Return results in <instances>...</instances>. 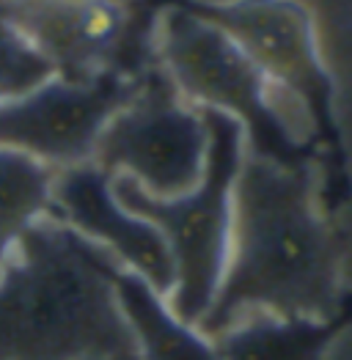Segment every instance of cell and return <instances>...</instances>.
<instances>
[{
    "instance_id": "cell-1",
    "label": "cell",
    "mask_w": 352,
    "mask_h": 360,
    "mask_svg": "<svg viewBox=\"0 0 352 360\" xmlns=\"http://www.w3.org/2000/svg\"><path fill=\"white\" fill-rule=\"evenodd\" d=\"M347 231L325 201L317 160L275 162L242 149L220 289L199 325L218 335L245 314L347 319Z\"/></svg>"
},
{
    "instance_id": "cell-2",
    "label": "cell",
    "mask_w": 352,
    "mask_h": 360,
    "mask_svg": "<svg viewBox=\"0 0 352 360\" xmlns=\"http://www.w3.org/2000/svg\"><path fill=\"white\" fill-rule=\"evenodd\" d=\"M116 259L61 220H36L0 270V360H138Z\"/></svg>"
},
{
    "instance_id": "cell-3",
    "label": "cell",
    "mask_w": 352,
    "mask_h": 360,
    "mask_svg": "<svg viewBox=\"0 0 352 360\" xmlns=\"http://www.w3.org/2000/svg\"><path fill=\"white\" fill-rule=\"evenodd\" d=\"M154 56L184 102L242 127L248 151L289 165L317 160L320 135L306 108L275 89L220 28L165 6L157 17Z\"/></svg>"
},
{
    "instance_id": "cell-4",
    "label": "cell",
    "mask_w": 352,
    "mask_h": 360,
    "mask_svg": "<svg viewBox=\"0 0 352 360\" xmlns=\"http://www.w3.org/2000/svg\"><path fill=\"white\" fill-rule=\"evenodd\" d=\"M199 110L209 132V149L204 176L193 190L176 198H151L135 181L111 176L118 204L163 234L174 262V289L165 302L182 322L196 328L209 314L223 281L232 242V195L245 149L242 127L234 119Z\"/></svg>"
},
{
    "instance_id": "cell-5",
    "label": "cell",
    "mask_w": 352,
    "mask_h": 360,
    "mask_svg": "<svg viewBox=\"0 0 352 360\" xmlns=\"http://www.w3.org/2000/svg\"><path fill=\"white\" fill-rule=\"evenodd\" d=\"M206 149L201 110L184 102L154 63L102 127L91 162L108 176L135 181L151 198H176L201 181Z\"/></svg>"
},
{
    "instance_id": "cell-6",
    "label": "cell",
    "mask_w": 352,
    "mask_h": 360,
    "mask_svg": "<svg viewBox=\"0 0 352 360\" xmlns=\"http://www.w3.org/2000/svg\"><path fill=\"white\" fill-rule=\"evenodd\" d=\"M154 11L176 6L220 28L278 91L311 116L320 143L339 149L336 77L327 69L314 17L300 0H144Z\"/></svg>"
},
{
    "instance_id": "cell-7",
    "label": "cell",
    "mask_w": 352,
    "mask_h": 360,
    "mask_svg": "<svg viewBox=\"0 0 352 360\" xmlns=\"http://www.w3.org/2000/svg\"><path fill=\"white\" fill-rule=\"evenodd\" d=\"M141 77L105 72L91 80L47 77L25 94L0 102V149L20 151L63 171L91 162L96 138L132 96Z\"/></svg>"
},
{
    "instance_id": "cell-8",
    "label": "cell",
    "mask_w": 352,
    "mask_h": 360,
    "mask_svg": "<svg viewBox=\"0 0 352 360\" xmlns=\"http://www.w3.org/2000/svg\"><path fill=\"white\" fill-rule=\"evenodd\" d=\"M47 214L105 248L124 270L146 281L160 297L171 295L174 262L163 234L118 204L111 176L94 162L56 171Z\"/></svg>"
},
{
    "instance_id": "cell-9",
    "label": "cell",
    "mask_w": 352,
    "mask_h": 360,
    "mask_svg": "<svg viewBox=\"0 0 352 360\" xmlns=\"http://www.w3.org/2000/svg\"><path fill=\"white\" fill-rule=\"evenodd\" d=\"M6 22L63 80L116 72L127 6L116 0H3Z\"/></svg>"
},
{
    "instance_id": "cell-10",
    "label": "cell",
    "mask_w": 352,
    "mask_h": 360,
    "mask_svg": "<svg viewBox=\"0 0 352 360\" xmlns=\"http://www.w3.org/2000/svg\"><path fill=\"white\" fill-rule=\"evenodd\" d=\"M113 286L138 360H220L215 341L182 322L146 281L121 267Z\"/></svg>"
},
{
    "instance_id": "cell-11",
    "label": "cell",
    "mask_w": 352,
    "mask_h": 360,
    "mask_svg": "<svg viewBox=\"0 0 352 360\" xmlns=\"http://www.w3.org/2000/svg\"><path fill=\"white\" fill-rule=\"evenodd\" d=\"M347 325L281 319L272 314H245L212 335L220 360H320L330 338Z\"/></svg>"
},
{
    "instance_id": "cell-12",
    "label": "cell",
    "mask_w": 352,
    "mask_h": 360,
    "mask_svg": "<svg viewBox=\"0 0 352 360\" xmlns=\"http://www.w3.org/2000/svg\"><path fill=\"white\" fill-rule=\"evenodd\" d=\"M53 176L33 157L0 149V270L23 234L50 212Z\"/></svg>"
},
{
    "instance_id": "cell-13",
    "label": "cell",
    "mask_w": 352,
    "mask_h": 360,
    "mask_svg": "<svg viewBox=\"0 0 352 360\" xmlns=\"http://www.w3.org/2000/svg\"><path fill=\"white\" fill-rule=\"evenodd\" d=\"M47 77H53L50 63L6 20H0V102L25 94Z\"/></svg>"
},
{
    "instance_id": "cell-14",
    "label": "cell",
    "mask_w": 352,
    "mask_h": 360,
    "mask_svg": "<svg viewBox=\"0 0 352 360\" xmlns=\"http://www.w3.org/2000/svg\"><path fill=\"white\" fill-rule=\"evenodd\" d=\"M0 20H6V3L0 0Z\"/></svg>"
}]
</instances>
